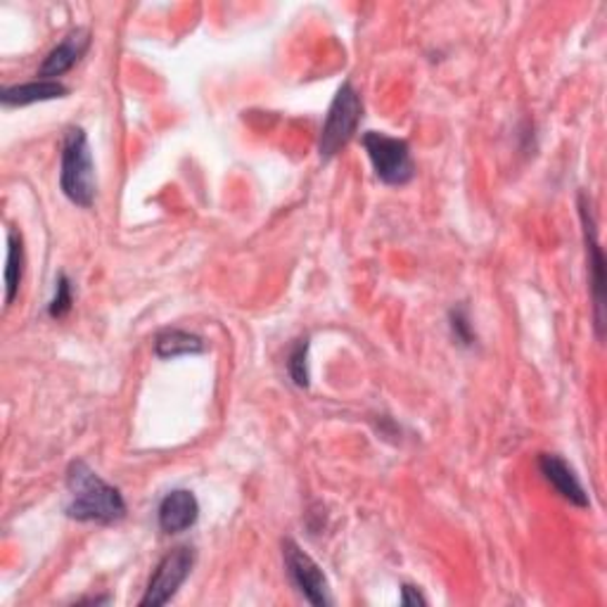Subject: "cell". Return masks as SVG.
I'll list each match as a JSON object with an SVG mask.
<instances>
[{"label": "cell", "instance_id": "6da1fadb", "mask_svg": "<svg viewBox=\"0 0 607 607\" xmlns=\"http://www.w3.org/2000/svg\"><path fill=\"white\" fill-rule=\"evenodd\" d=\"M67 492L64 513L77 523L112 525L127 517L124 494L102 479L85 461H74L67 467Z\"/></svg>", "mask_w": 607, "mask_h": 607}, {"label": "cell", "instance_id": "7a4b0ae2", "mask_svg": "<svg viewBox=\"0 0 607 607\" xmlns=\"http://www.w3.org/2000/svg\"><path fill=\"white\" fill-rule=\"evenodd\" d=\"M60 188L64 198L81 206V210H91L98 195L95 181V164L89 135L81 127H69L62 138V154H60Z\"/></svg>", "mask_w": 607, "mask_h": 607}, {"label": "cell", "instance_id": "3957f363", "mask_svg": "<svg viewBox=\"0 0 607 607\" xmlns=\"http://www.w3.org/2000/svg\"><path fill=\"white\" fill-rule=\"evenodd\" d=\"M361 119H363L361 93L356 91V85L352 81H344L337 89L331 108H327L323 129H321L318 154L323 162L333 160L335 154H340L342 148L350 145V141L361 127Z\"/></svg>", "mask_w": 607, "mask_h": 607}, {"label": "cell", "instance_id": "277c9868", "mask_svg": "<svg viewBox=\"0 0 607 607\" xmlns=\"http://www.w3.org/2000/svg\"><path fill=\"white\" fill-rule=\"evenodd\" d=\"M368 160L373 164L375 176L385 185H408L415 179V162L411 158V148L402 138H392L380 131H368L363 135Z\"/></svg>", "mask_w": 607, "mask_h": 607}, {"label": "cell", "instance_id": "5b68a950", "mask_svg": "<svg viewBox=\"0 0 607 607\" xmlns=\"http://www.w3.org/2000/svg\"><path fill=\"white\" fill-rule=\"evenodd\" d=\"M195 560L198 553L190 546H179L169 550L152 571L145 596L141 598V607H160L173 600V596L179 594V588L188 581L190 571L195 567Z\"/></svg>", "mask_w": 607, "mask_h": 607}, {"label": "cell", "instance_id": "8992f818", "mask_svg": "<svg viewBox=\"0 0 607 607\" xmlns=\"http://www.w3.org/2000/svg\"><path fill=\"white\" fill-rule=\"evenodd\" d=\"M283 563L285 571L292 581V586L297 588V594L316 607L333 605L335 598L331 594V584H327L321 565L311 558L308 553L302 550V546L294 539L283 542Z\"/></svg>", "mask_w": 607, "mask_h": 607}, {"label": "cell", "instance_id": "52a82bcc", "mask_svg": "<svg viewBox=\"0 0 607 607\" xmlns=\"http://www.w3.org/2000/svg\"><path fill=\"white\" fill-rule=\"evenodd\" d=\"M579 219H581L584 245H586L588 277H591L596 335H598V340H603V333H605V254H603L600 240H598V225H596L591 198H588L586 193L579 195Z\"/></svg>", "mask_w": 607, "mask_h": 607}, {"label": "cell", "instance_id": "ba28073f", "mask_svg": "<svg viewBox=\"0 0 607 607\" xmlns=\"http://www.w3.org/2000/svg\"><path fill=\"white\" fill-rule=\"evenodd\" d=\"M200 519V500L190 489L169 492L158 506V525L164 534H183Z\"/></svg>", "mask_w": 607, "mask_h": 607}, {"label": "cell", "instance_id": "9c48e42d", "mask_svg": "<svg viewBox=\"0 0 607 607\" xmlns=\"http://www.w3.org/2000/svg\"><path fill=\"white\" fill-rule=\"evenodd\" d=\"M89 48H91V31L89 29L79 27L74 31H69L67 37L45 55L43 64L39 67V77L58 81V77L67 74L69 69L81 62V58L89 53Z\"/></svg>", "mask_w": 607, "mask_h": 607}, {"label": "cell", "instance_id": "30bf717a", "mask_svg": "<svg viewBox=\"0 0 607 607\" xmlns=\"http://www.w3.org/2000/svg\"><path fill=\"white\" fill-rule=\"evenodd\" d=\"M539 471L550 487L558 492L565 500H569L571 506H577V508L591 506V500H588V494L584 489L581 479L577 477L575 467H571L565 458H560L558 454H542Z\"/></svg>", "mask_w": 607, "mask_h": 607}, {"label": "cell", "instance_id": "8fae6325", "mask_svg": "<svg viewBox=\"0 0 607 607\" xmlns=\"http://www.w3.org/2000/svg\"><path fill=\"white\" fill-rule=\"evenodd\" d=\"M67 93H69V89L64 83L39 79V81H29V83L6 85V89L0 91V102H3L6 108H27V105H33V102L60 100Z\"/></svg>", "mask_w": 607, "mask_h": 607}, {"label": "cell", "instance_id": "7c38bea8", "mask_svg": "<svg viewBox=\"0 0 607 607\" xmlns=\"http://www.w3.org/2000/svg\"><path fill=\"white\" fill-rule=\"evenodd\" d=\"M206 350V344L200 335L181 331V327H169L154 337V354L158 358H179V356H195Z\"/></svg>", "mask_w": 607, "mask_h": 607}, {"label": "cell", "instance_id": "4fadbf2b", "mask_svg": "<svg viewBox=\"0 0 607 607\" xmlns=\"http://www.w3.org/2000/svg\"><path fill=\"white\" fill-rule=\"evenodd\" d=\"M24 275V242L17 231L8 233V262H6V304L10 306L20 292Z\"/></svg>", "mask_w": 607, "mask_h": 607}, {"label": "cell", "instance_id": "5bb4252c", "mask_svg": "<svg viewBox=\"0 0 607 607\" xmlns=\"http://www.w3.org/2000/svg\"><path fill=\"white\" fill-rule=\"evenodd\" d=\"M72 306H74V283L67 273H60L58 281H55L53 300L48 302V316L60 321L69 314V311H72Z\"/></svg>", "mask_w": 607, "mask_h": 607}, {"label": "cell", "instance_id": "9a60e30c", "mask_svg": "<svg viewBox=\"0 0 607 607\" xmlns=\"http://www.w3.org/2000/svg\"><path fill=\"white\" fill-rule=\"evenodd\" d=\"M287 373L294 385L302 390L308 387V337H300L292 344L287 356Z\"/></svg>", "mask_w": 607, "mask_h": 607}, {"label": "cell", "instance_id": "2e32d148", "mask_svg": "<svg viewBox=\"0 0 607 607\" xmlns=\"http://www.w3.org/2000/svg\"><path fill=\"white\" fill-rule=\"evenodd\" d=\"M448 327H451V335H454V340H456L461 346H473V342H475V331H473V323H471V314H467V308H465V306L451 308V314H448Z\"/></svg>", "mask_w": 607, "mask_h": 607}, {"label": "cell", "instance_id": "e0dca14e", "mask_svg": "<svg viewBox=\"0 0 607 607\" xmlns=\"http://www.w3.org/2000/svg\"><path fill=\"white\" fill-rule=\"evenodd\" d=\"M402 603L415 607V605H427V598L423 596V591H421L418 586L404 584V586H402Z\"/></svg>", "mask_w": 607, "mask_h": 607}]
</instances>
